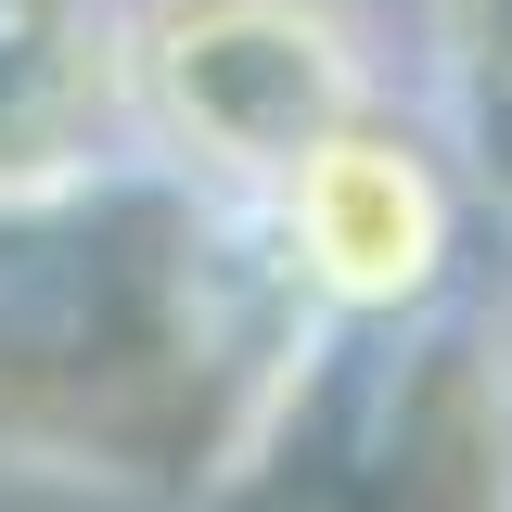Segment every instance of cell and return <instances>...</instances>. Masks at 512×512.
Listing matches in <instances>:
<instances>
[{
  "instance_id": "cell-6",
  "label": "cell",
  "mask_w": 512,
  "mask_h": 512,
  "mask_svg": "<svg viewBox=\"0 0 512 512\" xmlns=\"http://www.w3.org/2000/svg\"><path fill=\"white\" fill-rule=\"evenodd\" d=\"M500 384H512V320H500Z\"/></svg>"
},
{
  "instance_id": "cell-2",
  "label": "cell",
  "mask_w": 512,
  "mask_h": 512,
  "mask_svg": "<svg viewBox=\"0 0 512 512\" xmlns=\"http://www.w3.org/2000/svg\"><path fill=\"white\" fill-rule=\"evenodd\" d=\"M384 90H410V64L372 0H128V141L231 205Z\"/></svg>"
},
{
  "instance_id": "cell-4",
  "label": "cell",
  "mask_w": 512,
  "mask_h": 512,
  "mask_svg": "<svg viewBox=\"0 0 512 512\" xmlns=\"http://www.w3.org/2000/svg\"><path fill=\"white\" fill-rule=\"evenodd\" d=\"M128 154V0H0V180Z\"/></svg>"
},
{
  "instance_id": "cell-3",
  "label": "cell",
  "mask_w": 512,
  "mask_h": 512,
  "mask_svg": "<svg viewBox=\"0 0 512 512\" xmlns=\"http://www.w3.org/2000/svg\"><path fill=\"white\" fill-rule=\"evenodd\" d=\"M244 218H256L269 269L295 282V308L320 333H410V320L474 308V269L500 244V218L461 180V154L423 116V90H384L372 116L308 141Z\"/></svg>"
},
{
  "instance_id": "cell-1",
  "label": "cell",
  "mask_w": 512,
  "mask_h": 512,
  "mask_svg": "<svg viewBox=\"0 0 512 512\" xmlns=\"http://www.w3.org/2000/svg\"><path fill=\"white\" fill-rule=\"evenodd\" d=\"M320 320L231 192L128 154L0 180V474L205 512L295 397Z\"/></svg>"
},
{
  "instance_id": "cell-5",
  "label": "cell",
  "mask_w": 512,
  "mask_h": 512,
  "mask_svg": "<svg viewBox=\"0 0 512 512\" xmlns=\"http://www.w3.org/2000/svg\"><path fill=\"white\" fill-rule=\"evenodd\" d=\"M423 116L448 128L461 180L487 192L512 244V0H423V64H410Z\"/></svg>"
}]
</instances>
